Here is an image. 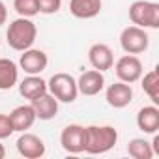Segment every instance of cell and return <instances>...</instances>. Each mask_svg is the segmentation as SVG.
Listing matches in <instances>:
<instances>
[{
    "mask_svg": "<svg viewBox=\"0 0 159 159\" xmlns=\"http://www.w3.org/2000/svg\"><path fill=\"white\" fill-rule=\"evenodd\" d=\"M36 38H38V28L28 17H19V19L11 21L8 30H6L8 45L13 51H21L23 52V51L30 49L34 45Z\"/></svg>",
    "mask_w": 159,
    "mask_h": 159,
    "instance_id": "cell-1",
    "label": "cell"
},
{
    "mask_svg": "<svg viewBox=\"0 0 159 159\" xmlns=\"http://www.w3.org/2000/svg\"><path fill=\"white\" fill-rule=\"evenodd\" d=\"M118 142V131L112 125H88L84 152L92 155L107 153Z\"/></svg>",
    "mask_w": 159,
    "mask_h": 159,
    "instance_id": "cell-2",
    "label": "cell"
},
{
    "mask_svg": "<svg viewBox=\"0 0 159 159\" xmlns=\"http://www.w3.org/2000/svg\"><path fill=\"white\" fill-rule=\"evenodd\" d=\"M129 19L140 28H159V4L150 0H135L129 6Z\"/></svg>",
    "mask_w": 159,
    "mask_h": 159,
    "instance_id": "cell-3",
    "label": "cell"
},
{
    "mask_svg": "<svg viewBox=\"0 0 159 159\" xmlns=\"http://www.w3.org/2000/svg\"><path fill=\"white\" fill-rule=\"evenodd\" d=\"M47 90L58 99V103H73L79 96L77 81L69 73H54L47 81Z\"/></svg>",
    "mask_w": 159,
    "mask_h": 159,
    "instance_id": "cell-4",
    "label": "cell"
},
{
    "mask_svg": "<svg viewBox=\"0 0 159 159\" xmlns=\"http://www.w3.org/2000/svg\"><path fill=\"white\" fill-rule=\"evenodd\" d=\"M120 45L127 54H140L150 45V36L146 28H140L137 25L125 26L120 34Z\"/></svg>",
    "mask_w": 159,
    "mask_h": 159,
    "instance_id": "cell-5",
    "label": "cell"
},
{
    "mask_svg": "<svg viewBox=\"0 0 159 159\" xmlns=\"http://www.w3.org/2000/svg\"><path fill=\"white\" fill-rule=\"evenodd\" d=\"M114 71H116V77L122 83L133 84V83L140 81V77L144 73V67H142V62L139 60L137 54H125V56L116 60Z\"/></svg>",
    "mask_w": 159,
    "mask_h": 159,
    "instance_id": "cell-6",
    "label": "cell"
},
{
    "mask_svg": "<svg viewBox=\"0 0 159 159\" xmlns=\"http://www.w3.org/2000/svg\"><path fill=\"white\" fill-rule=\"evenodd\" d=\"M60 144L67 153H83L86 144V127L79 124H69L60 133Z\"/></svg>",
    "mask_w": 159,
    "mask_h": 159,
    "instance_id": "cell-7",
    "label": "cell"
},
{
    "mask_svg": "<svg viewBox=\"0 0 159 159\" xmlns=\"http://www.w3.org/2000/svg\"><path fill=\"white\" fill-rule=\"evenodd\" d=\"M17 152L25 157V159H39L45 155L47 148H45V142L38 137V135H32V133H26L23 131V135L17 139Z\"/></svg>",
    "mask_w": 159,
    "mask_h": 159,
    "instance_id": "cell-8",
    "label": "cell"
},
{
    "mask_svg": "<svg viewBox=\"0 0 159 159\" xmlns=\"http://www.w3.org/2000/svg\"><path fill=\"white\" fill-rule=\"evenodd\" d=\"M47 64H49V58L41 49H32L30 47V49L23 51V54L19 58L21 69L28 75H39L41 71H45Z\"/></svg>",
    "mask_w": 159,
    "mask_h": 159,
    "instance_id": "cell-9",
    "label": "cell"
},
{
    "mask_svg": "<svg viewBox=\"0 0 159 159\" xmlns=\"http://www.w3.org/2000/svg\"><path fill=\"white\" fill-rule=\"evenodd\" d=\"M30 105L36 112V118L47 122V120H52L56 114H58V99L47 90L43 94H39L38 98L30 99Z\"/></svg>",
    "mask_w": 159,
    "mask_h": 159,
    "instance_id": "cell-10",
    "label": "cell"
},
{
    "mask_svg": "<svg viewBox=\"0 0 159 159\" xmlns=\"http://www.w3.org/2000/svg\"><path fill=\"white\" fill-rule=\"evenodd\" d=\"M88 62H90L92 67L98 69V71L112 69V66H114L112 49H111L107 43H94V45L88 49Z\"/></svg>",
    "mask_w": 159,
    "mask_h": 159,
    "instance_id": "cell-11",
    "label": "cell"
},
{
    "mask_svg": "<svg viewBox=\"0 0 159 159\" xmlns=\"http://www.w3.org/2000/svg\"><path fill=\"white\" fill-rule=\"evenodd\" d=\"M105 99L112 109H124L133 101V88H131V84L118 81L107 88Z\"/></svg>",
    "mask_w": 159,
    "mask_h": 159,
    "instance_id": "cell-12",
    "label": "cell"
},
{
    "mask_svg": "<svg viewBox=\"0 0 159 159\" xmlns=\"http://www.w3.org/2000/svg\"><path fill=\"white\" fill-rule=\"evenodd\" d=\"M77 88H79V94L83 96H98L105 88L103 71H98V69L84 71L77 81Z\"/></svg>",
    "mask_w": 159,
    "mask_h": 159,
    "instance_id": "cell-13",
    "label": "cell"
},
{
    "mask_svg": "<svg viewBox=\"0 0 159 159\" xmlns=\"http://www.w3.org/2000/svg\"><path fill=\"white\" fill-rule=\"evenodd\" d=\"M8 116H10V120H11L13 131H19V133L30 129V127L34 125V122L38 120V118H36V112H34V109H32V105H19V107H15Z\"/></svg>",
    "mask_w": 159,
    "mask_h": 159,
    "instance_id": "cell-14",
    "label": "cell"
},
{
    "mask_svg": "<svg viewBox=\"0 0 159 159\" xmlns=\"http://www.w3.org/2000/svg\"><path fill=\"white\" fill-rule=\"evenodd\" d=\"M137 125L142 133L153 135L159 129V109L155 105H146L137 112Z\"/></svg>",
    "mask_w": 159,
    "mask_h": 159,
    "instance_id": "cell-15",
    "label": "cell"
},
{
    "mask_svg": "<svg viewBox=\"0 0 159 159\" xmlns=\"http://www.w3.org/2000/svg\"><path fill=\"white\" fill-rule=\"evenodd\" d=\"M101 8V0H71L69 2V11L77 19H94L99 15Z\"/></svg>",
    "mask_w": 159,
    "mask_h": 159,
    "instance_id": "cell-16",
    "label": "cell"
},
{
    "mask_svg": "<svg viewBox=\"0 0 159 159\" xmlns=\"http://www.w3.org/2000/svg\"><path fill=\"white\" fill-rule=\"evenodd\" d=\"M43 92H47V81H43L39 75H28L19 83V94L25 99H34Z\"/></svg>",
    "mask_w": 159,
    "mask_h": 159,
    "instance_id": "cell-17",
    "label": "cell"
},
{
    "mask_svg": "<svg viewBox=\"0 0 159 159\" xmlns=\"http://www.w3.org/2000/svg\"><path fill=\"white\" fill-rule=\"evenodd\" d=\"M19 81V67L10 58H0V90H11Z\"/></svg>",
    "mask_w": 159,
    "mask_h": 159,
    "instance_id": "cell-18",
    "label": "cell"
},
{
    "mask_svg": "<svg viewBox=\"0 0 159 159\" xmlns=\"http://www.w3.org/2000/svg\"><path fill=\"white\" fill-rule=\"evenodd\" d=\"M140 81H142V90L144 94L153 101V105L159 103V75H157V69H152L148 73H144L140 77Z\"/></svg>",
    "mask_w": 159,
    "mask_h": 159,
    "instance_id": "cell-19",
    "label": "cell"
},
{
    "mask_svg": "<svg viewBox=\"0 0 159 159\" xmlns=\"http://www.w3.org/2000/svg\"><path fill=\"white\" fill-rule=\"evenodd\" d=\"M127 153L133 159H152L153 157L152 144L144 139H131L127 144Z\"/></svg>",
    "mask_w": 159,
    "mask_h": 159,
    "instance_id": "cell-20",
    "label": "cell"
},
{
    "mask_svg": "<svg viewBox=\"0 0 159 159\" xmlns=\"http://www.w3.org/2000/svg\"><path fill=\"white\" fill-rule=\"evenodd\" d=\"M13 10L19 13V17H34L39 13L38 0H13Z\"/></svg>",
    "mask_w": 159,
    "mask_h": 159,
    "instance_id": "cell-21",
    "label": "cell"
},
{
    "mask_svg": "<svg viewBox=\"0 0 159 159\" xmlns=\"http://www.w3.org/2000/svg\"><path fill=\"white\" fill-rule=\"evenodd\" d=\"M62 8V0H38V10L43 15H52L60 11Z\"/></svg>",
    "mask_w": 159,
    "mask_h": 159,
    "instance_id": "cell-22",
    "label": "cell"
},
{
    "mask_svg": "<svg viewBox=\"0 0 159 159\" xmlns=\"http://www.w3.org/2000/svg\"><path fill=\"white\" fill-rule=\"evenodd\" d=\"M13 131V125H11V120L8 114H0V140H4L8 137H11Z\"/></svg>",
    "mask_w": 159,
    "mask_h": 159,
    "instance_id": "cell-23",
    "label": "cell"
},
{
    "mask_svg": "<svg viewBox=\"0 0 159 159\" xmlns=\"http://www.w3.org/2000/svg\"><path fill=\"white\" fill-rule=\"evenodd\" d=\"M6 21H8V10H6V4L0 0V26L6 25Z\"/></svg>",
    "mask_w": 159,
    "mask_h": 159,
    "instance_id": "cell-24",
    "label": "cell"
},
{
    "mask_svg": "<svg viewBox=\"0 0 159 159\" xmlns=\"http://www.w3.org/2000/svg\"><path fill=\"white\" fill-rule=\"evenodd\" d=\"M6 157V148H4V144L0 142V159H4Z\"/></svg>",
    "mask_w": 159,
    "mask_h": 159,
    "instance_id": "cell-25",
    "label": "cell"
}]
</instances>
